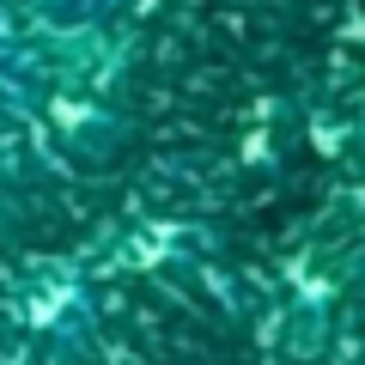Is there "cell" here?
Returning <instances> with one entry per match:
<instances>
[{"mask_svg":"<svg viewBox=\"0 0 365 365\" xmlns=\"http://www.w3.org/2000/svg\"><path fill=\"white\" fill-rule=\"evenodd\" d=\"M19 79H25V49H19V31L0 13V116L19 104Z\"/></svg>","mask_w":365,"mask_h":365,"instance_id":"obj_1","label":"cell"}]
</instances>
